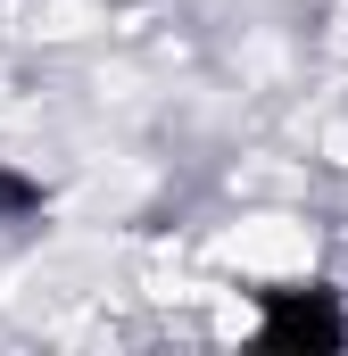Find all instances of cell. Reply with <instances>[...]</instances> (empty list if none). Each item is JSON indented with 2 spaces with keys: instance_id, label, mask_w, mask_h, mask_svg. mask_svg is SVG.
I'll return each mask as SVG.
<instances>
[{
  "instance_id": "1",
  "label": "cell",
  "mask_w": 348,
  "mask_h": 356,
  "mask_svg": "<svg viewBox=\"0 0 348 356\" xmlns=\"http://www.w3.org/2000/svg\"><path fill=\"white\" fill-rule=\"evenodd\" d=\"M258 340H265V348H315V356H324V348L348 340V315H340L332 290H265Z\"/></svg>"
},
{
  "instance_id": "2",
  "label": "cell",
  "mask_w": 348,
  "mask_h": 356,
  "mask_svg": "<svg viewBox=\"0 0 348 356\" xmlns=\"http://www.w3.org/2000/svg\"><path fill=\"white\" fill-rule=\"evenodd\" d=\"M42 207V182L17 175V166H0V224H17V216H33Z\"/></svg>"
}]
</instances>
